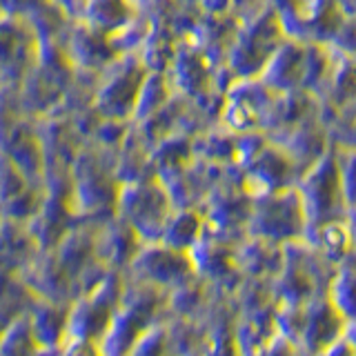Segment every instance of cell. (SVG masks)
I'll return each mask as SVG.
<instances>
[{
    "mask_svg": "<svg viewBox=\"0 0 356 356\" xmlns=\"http://www.w3.org/2000/svg\"><path fill=\"white\" fill-rule=\"evenodd\" d=\"M345 323L348 321L339 314L327 296H314L305 305V327L298 343V354L316 356L318 352L330 348L334 341L343 339Z\"/></svg>",
    "mask_w": 356,
    "mask_h": 356,
    "instance_id": "obj_1",
    "label": "cell"
},
{
    "mask_svg": "<svg viewBox=\"0 0 356 356\" xmlns=\"http://www.w3.org/2000/svg\"><path fill=\"white\" fill-rule=\"evenodd\" d=\"M116 300H118V287L111 278H107L105 283H100L96 287L92 298L74 309V314L67 321L70 332L76 339H85V341H92L98 334H103L111 321V309H114Z\"/></svg>",
    "mask_w": 356,
    "mask_h": 356,
    "instance_id": "obj_2",
    "label": "cell"
},
{
    "mask_svg": "<svg viewBox=\"0 0 356 356\" xmlns=\"http://www.w3.org/2000/svg\"><path fill=\"white\" fill-rule=\"evenodd\" d=\"M327 298L345 321H356V267H345L330 281Z\"/></svg>",
    "mask_w": 356,
    "mask_h": 356,
    "instance_id": "obj_3",
    "label": "cell"
},
{
    "mask_svg": "<svg viewBox=\"0 0 356 356\" xmlns=\"http://www.w3.org/2000/svg\"><path fill=\"white\" fill-rule=\"evenodd\" d=\"M187 263L178 261L176 254H149L145 256L143 272L149 281L159 285H183V278L187 274Z\"/></svg>",
    "mask_w": 356,
    "mask_h": 356,
    "instance_id": "obj_4",
    "label": "cell"
},
{
    "mask_svg": "<svg viewBox=\"0 0 356 356\" xmlns=\"http://www.w3.org/2000/svg\"><path fill=\"white\" fill-rule=\"evenodd\" d=\"M67 325L65 316L56 307L40 305L33 314V339L44 348H54L63 337V327Z\"/></svg>",
    "mask_w": 356,
    "mask_h": 356,
    "instance_id": "obj_5",
    "label": "cell"
},
{
    "mask_svg": "<svg viewBox=\"0 0 356 356\" xmlns=\"http://www.w3.org/2000/svg\"><path fill=\"white\" fill-rule=\"evenodd\" d=\"M203 356H243L236 337H234V327L227 323H218L205 343Z\"/></svg>",
    "mask_w": 356,
    "mask_h": 356,
    "instance_id": "obj_6",
    "label": "cell"
},
{
    "mask_svg": "<svg viewBox=\"0 0 356 356\" xmlns=\"http://www.w3.org/2000/svg\"><path fill=\"white\" fill-rule=\"evenodd\" d=\"M31 334L27 323H14L0 343V356H31Z\"/></svg>",
    "mask_w": 356,
    "mask_h": 356,
    "instance_id": "obj_7",
    "label": "cell"
},
{
    "mask_svg": "<svg viewBox=\"0 0 356 356\" xmlns=\"http://www.w3.org/2000/svg\"><path fill=\"white\" fill-rule=\"evenodd\" d=\"M165 354H167V334L161 327L145 330L129 352V356H165Z\"/></svg>",
    "mask_w": 356,
    "mask_h": 356,
    "instance_id": "obj_8",
    "label": "cell"
},
{
    "mask_svg": "<svg viewBox=\"0 0 356 356\" xmlns=\"http://www.w3.org/2000/svg\"><path fill=\"white\" fill-rule=\"evenodd\" d=\"M194 236H196V222L189 216H183V218H178L174 225H170V229L165 234V241L170 248L181 250L185 245L192 243Z\"/></svg>",
    "mask_w": 356,
    "mask_h": 356,
    "instance_id": "obj_9",
    "label": "cell"
},
{
    "mask_svg": "<svg viewBox=\"0 0 356 356\" xmlns=\"http://www.w3.org/2000/svg\"><path fill=\"white\" fill-rule=\"evenodd\" d=\"M348 243H350V236L341 225H330L323 232V248H325L330 259H341V256L348 252Z\"/></svg>",
    "mask_w": 356,
    "mask_h": 356,
    "instance_id": "obj_10",
    "label": "cell"
},
{
    "mask_svg": "<svg viewBox=\"0 0 356 356\" xmlns=\"http://www.w3.org/2000/svg\"><path fill=\"white\" fill-rule=\"evenodd\" d=\"M200 303V294H198V289L194 287H189V283H183V289L178 292V296H174L172 300V305L181 312V314H189L196 305Z\"/></svg>",
    "mask_w": 356,
    "mask_h": 356,
    "instance_id": "obj_11",
    "label": "cell"
},
{
    "mask_svg": "<svg viewBox=\"0 0 356 356\" xmlns=\"http://www.w3.org/2000/svg\"><path fill=\"white\" fill-rule=\"evenodd\" d=\"M261 356H300V354H298V348L294 343H289L287 339L281 337V334H276V337L272 339V343L263 350Z\"/></svg>",
    "mask_w": 356,
    "mask_h": 356,
    "instance_id": "obj_12",
    "label": "cell"
},
{
    "mask_svg": "<svg viewBox=\"0 0 356 356\" xmlns=\"http://www.w3.org/2000/svg\"><path fill=\"white\" fill-rule=\"evenodd\" d=\"M63 356H100V354H98V350L89 341L74 339V343L70 345V350H67Z\"/></svg>",
    "mask_w": 356,
    "mask_h": 356,
    "instance_id": "obj_13",
    "label": "cell"
},
{
    "mask_svg": "<svg viewBox=\"0 0 356 356\" xmlns=\"http://www.w3.org/2000/svg\"><path fill=\"white\" fill-rule=\"evenodd\" d=\"M316 356H356L354 348L352 345L345 341V339H339V341H334L330 348H325L323 352H318Z\"/></svg>",
    "mask_w": 356,
    "mask_h": 356,
    "instance_id": "obj_14",
    "label": "cell"
},
{
    "mask_svg": "<svg viewBox=\"0 0 356 356\" xmlns=\"http://www.w3.org/2000/svg\"><path fill=\"white\" fill-rule=\"evenodd\" d=\"M343 339L348 341L352 348H354V352H356V321H348V323H345Z\"/></svg>",
    "mask_w": 356,
    "mask_h": 356,
    "instance_id": "obj_15",
    "label": "cell"
},
{
    "mask_svg": "<svg viewBox=\"0 0 356 356\" xmlns=\"http://www.w3.org/2000/svg\"><path fill=\"white\" fill-rule=\"evenodd\" d=\"M187 356H194V354H187Z\"/></svg>",
    "mask_w": 356,
    "mask_h": 356,
    "instance_id": "obj_16",
    "label": "cell"
}]
</instances>
